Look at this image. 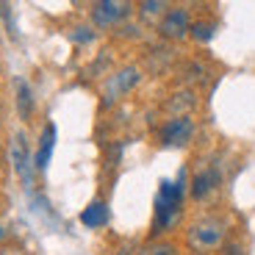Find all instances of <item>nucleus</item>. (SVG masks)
I'll list each match as a JSON object with an SVG mask.
<instances>
[{
	"label": "nucleus",
	"mask_w": 255,
	"mask_h": 255,
	"mask_svg": "<svg viewBox=\"0 0 255 255\" xmlns=\"http://www.w3.org/2000/svg\"><path fill=\"white\" fill-rule=\"evenodd\" d=\"M183 175L178 180H161L158 197H155V219H153V233H161L164 228L175 222L180 211V203H183Z\"/></svg>",
	"instance_id": "f257e3e1"
},
{
	"label": "nucleus",
	"mask_w": 255,
	"mask_h": 255,
	"mask_svg": "<svg viewBox=\"0 0 255 255\" xmlns=\"http://www.w3.org/2000/svg\"><path fill=\"white\" fill-rule=\"evenodd\" d=\"M186 242L194 253H208V250H217L219 244L225 242V222L208 217L194 222L189 230H186Z\"/></svg>",
	"instance_id": "f03ea898"
},
{
	"label": "nucleus",
	"mask_w": 255,
	"mask_h": 255,
	"mask_svg": "<svg viewBox=\"0 0 255 255\" xmlns=\"http://www.w3.org/2000/svg\"><path fill=\"white\" fill-rule=\"evenodd\" d=\"M191 133H194V122L186 114H180L161 128V141H164L166 147H183L186 141L191 139Z\"/></svg>",
	"instance_id": "7ed1b4c3"
},
{
	"label": "nucleus",
	"mask_w": 255,
	"mask_h": 255,
	"mask_svg": "<svg viewBox=\"0 0 255 255\" xmlns=\"http://www.w3.org/2000/svg\"><path fill=\"white\" fill-rule=\"evenodd\" d=\"M128 11H130L128 3H120V0H100V3L92 6V19H95L100 28H111V25H117Z\"/></svg>",
	"instance_id": "20e7f679"
},
{
	"label": "nucleus",
	"mask_w": 255,
	"mask_h": 255,
	"mask_svg": "<svg viewBox=\"0 0 255 255\" xmlns=\"http://www.w3.org/2000/svg\"><path fill=\"white\" fill-rule=\"evenodd\" d=\"M158 31H161V36H166V39H183L186 33L191 31L189 11H186V8H169V11L164 14V19H161Z\"/></svg>",
	"instance_id": "39448f33"
},
{
	"label": "nucleus",
	"mask_w": 255,
	"mask_h": 255,
	"mask_svg": "<svg viewBox=\"0 0 255 255\" xmlns=\"http://www.w3.org/2000/svg\"><path fill=\"white\" fill-rule=\"evenodd\" d=\"M139 70L136 67H125V70H120L117 75H111L109 86H106V103H114L120 95H125V92H130L139 83Z\"/></svg>",
	"instance_id": "423d86ee"
},
{
	"label": "nucleus",
	"mask_w": 255,
	"mask_h": 255,
	"mask_svg": "<svg viewBox=\"0 0 255 255\" xmlns=\"http://www.w3.org/2000/svg\"><path fill=\"white\" fill-rule=\"evenodd\" d=\"M219 186V172L217 166H205V169H200L194 178H191V197L194 200H205L211 194V191Z\"/></svg>",
	"instance_id": "0eeeda50"
},
{
	"label": "nucleus",
	"mask_w": 255,
	"mask_h": 255,
	"mask_svg": "<svg viewBox=\"0 0 255 255\" xmlns=\"http://www.w3.org/2000/svg\"><path fill=\"white\" fill-rule=\"evenodd\" d=\"M11 161H14V172L22 180H31V155H28V144L22 133H17L11 141Z\"/></svg>",
	"instance_id": "6e6552de"
},
{
	"label": "nucleus",
	"mask_w": 255,
	"mask_h": 255,
	"mask_svg": "<svg viewBox=\"0 0 255 255\" xmlns=\"http://www.w3.org/2000/svg\"><path fill=\"white\" fill-rule=\"evenodd\" d=\"M53 144H56V125L50 122V125H45L42 139H39V150H36V158H33L36 169H47V161L53 155Z\"/></svg>",
	"instance_id": "1a4fd4ad"
},
{
	"label": "nucleus",
	"mask_w": 255,
	"mask_h": 255,
	"mask_svg": "<svg viewBox=\"0 0 255 255\" xmlns=\"http://www.w3.org/2000/svg\"><path fill=\"white\" fill-rule=\"evenodd\" d=\"M81 222L86 225V228H103V225H109V208H106V203H92L89 208H83L81 214Z\"/></svg>",
	"instance_id": "9d476101"
},
{
	"label": "nucleus",
	"mask_w": 255,
	"mask_h": 255,
	"mask_svg": "<svg viewBox=\"0 0 255 255\" xmlns=\"http://www.w3.org/2000/svg\"><path fill=\"white\" fill-rule=\"evenodd\" d=\"M17 106H19V117L28 120L33 109V100H31V89H28L25 81H17Z\"/></svg>",
	"instance_id": "9b49d317"
},
{
	"label": "nucleus",
	"mask_w": 255,
	"mask_h": 255,
	"mask_svg": "<svg viewBox=\"0 0 255 255\" xmlns=\"http://www.w3.org/2000/svg\"><path fill=\"white\" fill-rule=\"evenodd\" d=\"M139 255H175V247L169 242H155V244H147Z\"/></svg>",
	"instance_id": "f8f14e48"
},
{
	"label": "nucleus",
	"mask_w": 255,
	"mask_h": 255,
	"mask_svg": "<svg viewBox=\"0 0 255 255\" xmlns=\"http://www.w3.org/2000/svg\"><path fill=\"white\" fill-rule=\"evenodd\" d=\"M191 36L197 39V42H208V39L214 36V25H211V22H194V25H191Z\"/></svg>",
	"instance_id": "ddd939ff"
},
{
	"label": "nucleus",
	"mask_w": 255,
	"mask_h": 255,
	"mask_svg": "<svg viewBox=\"0 0 255 255\" xmlns=\"http://www.w3.org/2000/svg\"><path fill=\"white\" fill-rule=\"evenodd\" d=\"M166 8V3H161V0H144L141 3V11L144 14H158V11H164Z\"/></svg>",
	"instance_id": "4468645a"
},
{
	"label": "nucleus",
	"mask_w": 255,
	"mask_h": 255,
	"mask_svg": "<svg viewBox=\"0 0 255 255\" xmlns=\"http://www.w3.org/2000/svg\"><path fill=\"white\" fill-rule=\"evenodd\" d=\"M92 36H95V33H92L89 28H78V31L72 33V39H75V42H92Z\"/></svg>",
	"instance_id": "2eb2a0df"
},
{
	"label": "nucleus",
	"mask_w": 255,
	"mask_h": 255,
	"mask_svg": "<svg viewBox=\"0 0 255 255\" xmlns=\"http://www.w3.org/2000/svg\"><path fill=\"white\" fill-rule=\"evenodd\" d=\"M3 239H6V230H3V225H0V242H3Z\"/></svg>",
	"instance_id": "dca6fc26"
}]
</instances>
